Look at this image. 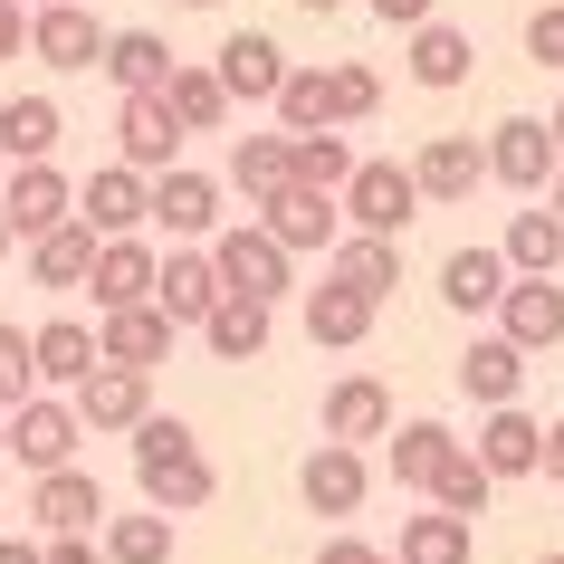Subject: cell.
Instances as JSON below:
<instances>
[{
    "instance_id": "6da1fadb",
    "label": "cell",
    "mask_w": 564,
    "mask_h": 564,
    "mask_svg": "<svg viewBox=\"0 0 564 564\" xmlns=\"http://www.w3.org/2000/svg\"><path fill=\"white\" fill-rule=\"evenodd\" d=\"M134 488H144V507H163V517H202L210 498H220V469L202 459V441H192V421L173 412H144L134 431Z\"/></svg>"
},
{
    "instance_id": "7a4b0ae2",
    "label": "cell",
    "mask_w": 564,
    "mask_h": 564,
    "mask_svg": "<svg viewBox=\"0 0 564 564\" xmlns=\"http://www.w3.org/2000/svg\"><path fill=\"white\" fill-rule=\"evenodd\" d=\"M202 249H210V268H220V288H230V297H268V306H278L288 288H297V259H288L259 220H220Z\"/></svg>"
},
{
    "instance_id": "3957f363",
    "label": "cell",
    "mask_w": 564,
    "mask_h": 564,
    "mask_svg": "<svg viewBox=\"0 0 564 564\" xmlns=\"http://www.w3.org/2000/svg\"><path fill=\"white\" fill-rule=\"evenodd\" d=\"M335 210H345V230L402 239V230H412V220H421L412 163H355V173H345V192H335Z\"/></svg>"
},
{
    "instance_id": "277c9868",
    "label": "cell",
    "mask_w": 564,
    "mask_h": 564,
    "mask_svg": "<svg viewBox=\"0 0 564 564\" xmlns=\"http://www.w3.org/2000/svg\"><path fill=\"white\" fill-rule=\"evenodd\" d=\"M67 412L87 421V441L96 431H134V421L153 412V373H134V364H106L96 355L77 383H67Z\"/></svg>"
},
{
    "instance_id": "5b68a950",
    "label": "cell",
    "mask_w": 564,
    "mask_h": 564,
    "mask_svg": "<svg viewBox=\"0 0 564 564\" xmlns=\"http://www.w3.org/2000/svg\"><path fill=\"white\" fill-rule=\"evenodd\" d=\"M144 220L163 239H210L230 210H220V182L192 173V163H173V173H144Z\"/></svg>"
},
{
    "instance_id": "8992f818",
    "label": "cell",
    "mask_w": 564,
    "mask_h": 564,
    "mask_svg": "<svg viewBox=\"0 0 564 564\" xmlns=\"http://www.w3.org/2000/svg\"><path fill=\"white\" fill-rule=\"evenodd\" d=\"M288 259H306V249H335V230H345V210H335V192H316V182H278L259 210H249Z\"/></svg>"
},
{
    "instance_id": "52a82bcc",
    "label": "cell",
    "mask_w": 564,
    "mask_h": 564,
    "mask_svg": "<svg viewBox=\"0 0 564 564\" xmlns=\"http://www.w3.org/2000/svg\"><path fill=\"white\" fill-rule=\"evenodd\" d=\"M77 441H87V421L67 412L58 392H30V402H10V459H20V469H67V459H77Z\"/></svg>"
},
{
    "instance_id": "ba28073f",
    "label": "cell",
    "mask_w": 564,
    "mask_h": 564,
    "mask_svg": "<svg viewBox=\"0 0 564 564\" xmlns=\"http://www.w3.org/2000/svg\"><path fill=\"white\" fill-rule=\"evenodd\" d=\"M478 163H488L498 192H545V173H555V134H545V116H498V124H488V144H478Z\"/></svg>"
},
{
    "instance_id": "9c48e42d",
    "label": "cell",
    "mask_w": 564,
    "mask_h": 564,
    "mask_svg": "<svg viewBox=\"0 0 564 564\" xmlns=\"http://www.w3.org/2000/svg\"><path fill=\"white\" fill-rule=\"evenodd\" d=\"M488 316H498V335L517 345V355H555L564 345V288L555 278H507Z\"/></svg>"
},
{
    "instance_id": "30bf717a",
    "label": "cell",
    "mask_w": 564,
    "mask_h": 564,
    "mask_svg": "<svg viewBox=\"0 0 564 564\" xmlns=\"http://www.w3.org/2000/svg\"><path fill=\"white\" fill-rule=\"evenodd\" d=\"M220 297H230V288H220V268H210L202 239H173V259H153V306H163L173 326H202Z\"/></svg>"
},
{
    "instance_id": "8fae6325",
    "label": "cell",
    "mask_w": 564,
    "mask_h": 564,
    "mask_svg": "<svg viewBox=\"0 0 564 564\" xmlns=\"http://www.w3.org/2000/svg\"><path fill=\"white\" fill-rule=\"evenodd\" d=\"M0 210H10V239H39V230H58L67 210H77V182L58 173V153H48V163H10Z\"/></svg>"
},
{
    "instance_id": "7c38bea8",
    "label": "cell",
    "mask_w": 564,
    "mask_h": 564,
    "mask_svg": "<svg viewBox=\"0 0 564 564\" xmlns=\"http://www.w3.org/2000/svg\"><path fill=\"white\" fill-rule=\"evenodd\" d=\"M153 259H163V249H153L144 230L96 239V259H87V297H96V316H106V306H144V297H153Z\"/></svg>"
},
{
    "instance_id": "4fadbf2b",
    "label": "cell",
    "mask_w": 564,
    "mask_h": 564,
    "mask_svg": "<svg viewBox=\"0 0 564 564\" xmlns=\"http://www.w3.org/2000/svg\"><path fill=\"white\" fill-rule=\"evenodd\" d=\"M30 517L48 535H96V527H106V488H96V469H77V459H67V469H39Z\"/></svg>"
},
{
    "instance_id": "5bb4252c",
    "label": "cell",
    "mask_w": 564,
    "mask_h": 564,
    "mask_svg": "<svg viewBox=\"0 0 564 564\" xmlns=\"http://www.w3.org/2000/svg\"><path fill=\"white\" fill-rule=\"evenodd\" d=\"M173 316H163V306H106V316H96V355H106V364H134V373H153V364H163V355H173Z\"/></svg>"
},
{
    "instance_id": "9a60e30c",
    "label": "cell",
    "mask_w": 564,
    "mask_h": 564,
    "mask_svg": "<svg viewBox=\"0 0 564 564\" xmlns=\"http://www.w3.org/2000/svg\"><path fill=\"white\" fill-rule=\"evenodd\" d=\"M116 163H134V173H173L182 163V124L163 96H124L116 106Z\"/></svg>"
},
{
    "instance_id": "2e32d148",
    "label": "cell",
    "mask_w": 564,
    "mask_h": 564,
    "mask_svg": "<svg viewBox=\"0 0 564 564\" xmlns=\"http://www.w3.org/2000/svg\"><path fill=\"white\" fill-rule=\"evenodd\" d=\"M30 58L39 67H96V58H106L96 10H87V0H48V10H30Z\"/></svg>"
},
{
    "instance_id": "e0dca14e",
    "label": "cell",
    "mask_w": 564,
    "mask_h": 564,
    "mask_svg": "<svg viewBox=\"0 0 564 564\" xmlns=\"http://www.w3.org/2000/svg\"><path fill=\"white\" fill-rule=\"evenodd\" d=\"M210 77L230 87V106H268L278 77H288V48H278L268 30H230V39H220V58H210Z\"/></svg>"
},
{
    "instance_id": "ac0fdd59",
    "label": "cell",
    "mask_w": 564,
    "mask_h": 564,
    "mask_svg": "<svg viewBox=\"0 0 564 564\" xmlns=\"http://www.w3.org/2000/svg\"><path fill=\"white\" fill-rule=\"evenodd\" d=\"M364 488H373L364 449H345V441H316V449H306V469H297V498L316 507V517H355V507H364Z\"/></svg>"
},
{
    "instance_id": "d6986e66",
    "label": "cell",
    "mask_w": 564,
    "mask_h": 564,
    "mask_svg": "<svg viewBox=\"0 0 564 564\" xmlns=\"http://www.w3.org/2000/svg\"><path fill=\"white\" fill-rule=\"evenodd\" d=\"M326 278L383 306L392 288H402V239H373V230H335V249H326Z\"/></svg>"
},
{
    "instance_id": "ffe728a7",
    "label": "cell",
    "mask_w": 564,
    "mask_h": 564,
    "mask_svg": "<svg viewBox=\"0 0 564 564\" xmlns=\"http://www.w3.org/2000/svg\"><path fill=\"white\" fill-rule=\"evenodd\" d=\"M77 220H87L96 239L144 230V173H134V163H96V173L77 182Z\"/></svg>"
},
{
    "instance_id": "44dd1931",
    "label": "cell",
    "mask_w": 564,
    "mask_h": 564,
    "mask_svg": "<svg viewBox=\"0 0 564 564\" xmlns=\"http://www.w3.org/2000/svg\"><path fill=\"white\" fill-rule=\"evenodd\" d=\"M478 182H488L478 134H421V153H412V192L421 202H469Z\"/></svg>"
},
{
    "instance_id": "7402d4cb",
    "label": "cell",
    "mask_w": 564,
    "mask_h": 564,
    "mask_svg": "<svg viewBox=\"0 0 564 564\" xmlns=\"http://www.w3.org/2000/svg\"><path fill=\"white\" fill-rule=\"evenodd\" d=\"M412 48H402V67H412V87L449 96V87H469V67H478V39L469 30H449V20H421V30H402Z\"/></svg>"
},
{
    "instance_id": "603a6c76",
    "label": "cell",
    "mask_w": 564,
    "mask_h": 564,
    "mask_svg": "<svg viewBox=\"0 0 564 564\" xmlns=\"http://www.w3.org/2000/svg\"><path fill=\"white\" fill-rule=\"evenodd\" d=\"M535 441H545V421H535V412H517V402H498V412H478L469 459H478L488 478H535Z\"/></svg>"
},
{
    "instance_id": "cb8c5ba5",
    "label": "cell",
    "mask_w": 564,
    "mask_h": 564,
    "mask_svg": "<svg viewBox=\"0 0 564 564\" xmlns=\"http://www.w3.org/2000/svg\"><path fill=\"white\" fill-rule=\"evenodd\" d=\"M192 335H202L220 364H259V355H268V335H278V306H268V297H220Z\"/></svg>"
},
{
    "instance_id": "d4e9b609",
    "label": "cell",
    "mask_w": 564,
    "mask_h": 564,
    "mask_svg": "<svg viewBox=\"0 0 564 564\" xmlns=\"http://www.w3.org/2000/svg\"><path fill=\"white\" fill-rule=\"evenodd\" d=\"M87 259H96V230L67 210L58 230H39V239H30V288H48V297H77V288H87Z\"/></svg>"
},
{
    "instance_id": "484cf974",
    "label": "cell",
    "mask_w": 564,
    "mask_h": 564,
    "mask_svg": "<svg viewBox=\"0 0 564 564\" xmlns=\"http://www.w3.org/2000/svg\"><path fill=\"white\" fill-rule=\"evenodd\" d=\"M392 431V392L373 383V373H345V383H326V441L364 449V441H383Z\"/></svg>"
},
{
    "instance_id": "4316f807",
    "label": "cell",
    "mask_w": 564,
    "mask_h": 564,
    "mask_svg": "<svg viewBox=\"0 0 564 564\" xmlns=\"http://www.w3.org/2000/svg\"><path fill=\"white\" fill-rule=\"evenodd\" d=\"M373 316H383V306L373 297H355V288H306V335H316V355H355L364 335H373Z\"/></svg>"
},
{
    "instance_id": "83f0119b",
    "label": "cell",
    "mask_w": 564,
    "mask_h": 564,
    "mask_svg": "<svg viewBox=\"0 0 564 564\" xmlns=\"http://www.w3.org/2000/svg\"><path fill=\"white\" fill-rule=\"evenodd\" d=\"M278 182H297L288 173V124L278 134H230V163H220V192H239V202L259 210Z\"/></svg>"
},
{
    "instance_id": "f1b7e54d",
    "label": "cell",
    "mask_w": 564,
    "mask_h": 564,
    "mask_svg": "<svg viewBox=\"0 0 564 564\" xmlns=\"http://www.w3.org/2000/svg\"><path fill=\"white\" fill-rule=\"evenodd\" d=\"M106 77H116V96H153L163 77H173V39L163 30H106Z\"/></svg>"
},
{
    "instance_id": "f546056e",
    "label": "cell",
    "mask_w": 564,
    "mask_h": 564,
    "mask_svg": "<svg viewBox=\"0 0 564 564\" xmlns=\"http://www.w3.org/2000/svg\"><path fill=\"white\" fill-rule=\"evenodd\" d=\"M383 441H392V478H402L412 498H431V478L449 469V449H459V431H449V421H392Z\"/></svg>"
},
{
    "instance_id": "4dcf8cb0",
    "label": "cell",
    "mask_w": 564,
    "mask_h": 564,
    "mask_svg": "<svg viewBox=\"0 0 564 564\" xmlns=\"http://www.w3.org/2000/svg\"><path fill=\"white\" fill-rule=\"evenodd\" d=\"M459 392H469L478 412H498V402H517V392H527V355H517L507 335H478L469 355H459Z\"/></svg>"
},
{
    "instance_id": "1f68e13d",
    "label": "cell",
    "mask_w": 564,
    "mask_h": 564,
    "mask_svg": "<svg viewBox=\"0 0 564 564\" xmlns=\"http://www.w3.org/2000/svg\"><path fill=\"white\" fill-rule=\"evenodd\" d=\"M469 555H478V527H469V517H449V507L402 517V545H392V564H469Z\"/></svg>"
},
{
    "instance_id": "d6a6232c",
    "label": "cell",
    "mask_w": 564,
    "mask_h": 564,
    "mask_svg": "<svg viewBox=\"0 0 564 564\" xmlns=\"http://www.w3.org/2000/svg\"><path fill=\"white\" fill-rule=\"evenodd\" d=\"M58 134H67L58 96H10V106H0V163H48Z\"/></svg>"
},
{
    "instance_id": "836d02e7",
    "label": "cell",
    "mask_w": 564,
    "mask_h": 564,
    "mask_svg": "<svg viewBox=\"0 0 564 564\" xmlns=\"http://www.w3.org/2000/svg\"><path fill=\"white\" fill-rule=\"evenodd\" d=\"M498 288H507L498 249H449V259H441V306H449V316H488Z\"/></svg>"
},
{
    "instance_id": "e575fe53",
    "label": "cell",
    "mask_w": 564,
    "mask_h": 564,
    "mask_svg": "<svg viewBox=\"0 0 564 564\" xmlns=\"http://www.w3.org/2000/svg\"><path fill=\"white\" fill-rule=\"evenodd\" d=\"M153 96L173 106V124H182V134H220V124H230V87H220L210 67H182V58H173V77H163Z\"/></svg>"
},
{
    "instance_id": "d590c367",
    "label": "cell",
    "mask_w": 564,
    "mask_h": 564,
    "mask_svg": "<svg viewBox=\"0 0 564 564\" xmlns=\"http://www.w3.org/2000/svg\"><path fill=\"white\" fill-rule=\"evenodd\" d=\"M498 259H507V278H555L564 268V220L555 210H517L507 239H498Z\"/></svg>"
},
{
    "instance_id": "8d00e7d4",
    "label": "cell",
    "mask_w": 564,
    "mask_h": 564,
    "mask_svg": "<svg viewBox=\"0 0 564 564\" xmlns=\"http://www.w3.org/2000/svg\"><path fill=\"white\" fill-rule=\"evenodd\" d=\"M30 364H39V383H77L96 364V326H77V316H48V326H30Z\"/></svg>"
},
{
    "instance_id": "74e56055",
    "label": "cell",
    "mask_w": 564,
    "mask_h": 564,
    "mask_svg": "<svg viewBox=\"0 0 564 564\" xmlns=\"http://www.w3.org/2000/svg\"><path fill=\"white\" fill-rule=\"evenodd\" d=\"M96 545H106V564H173V517H163V507H144V517H116V507H106Z\"/></svg>"
},
{
    "instance_id": "f35d334b",
    "label": "cell",
    "mask_w": 564,
    "mask_h": 564,
    "mask_svg": "<svg viewBox=\"0 0 564 564\" xmlns=\"http://www.w3.org/2000/svg\"><path fill=\"white\" fill-rule=\"evenodd\" d=\"M288 173L316 182V192H345V173H355V144H345L335 124H316V134H288Z\"/></svg>"
},
{
    "instance_id": "ab89813d",
    "label": "cell",
    "mask_w": 564,
    "mask_h": 564,
    "mask_svg": "<svg viewBox=\"0 0 564 564\" xmlns=\"http://www.w3.org/2000/svg\"><path fill=\"white\" fill-rule=\"evenodd\" d=\"M488 498H498V478L478 469L469 441H459V449H449V469L431 478V507H449V517H469V527H478V517H488Z\"/></svg>"
},
{
    "instance_id": "60d3db41",
    "label": "cell",
    "mask_w": 564,
    "mask_h": 564,
    "mask_svg": "<svg viewBox=\"0 0 564 564\" xmlns=\"http://www.w3.org/2000/svg\"><path fill=\"white\" fill-rule=\"evenodd\" d=\"M364 116H383V77L355 58H335L326 67V124H364Z\"/></svg>"
},
{
    "instance_id": "b9f144b4",
    "label": "cell",
    "mask_w": 564,
    "mask_h": 564,
    "mask_svg": "<svg viewBox=\"0 0 564 564\" xmlns=\"http://www.w3.org/2000/svg\"><path fill=\"white\" fill-rule=\"evenodd\" d=\"M268 106H278L288 134H316V124H326V67H297V58H288V77H278Z\"/></svg>"
},
{
    "instance_id": "7bdbcfd3",
    "label": "cell",
    "mask_w": 564,
    "mask_h": 564,
    "mask_svg": "<svg viewBox=\"0 0 564 564\" xmlns=\"http://www.w3.org/2000/svg\"><path fill=\"white\" fill-rule=\"evenodd\" d=\"M39 392V364H30V335L10 326V316H0V412H10V402H30Z\"/></svg>"
},
{
    "instance_id": "ee69618b",
    "label": "cell",
    "mask_w": 564,
    "mask_h": 564,
    "mask_svg": "<svg viewBox=\"0 0 564 564\" xmlns=\"http://www.w3.org/2000/svg\"><path fill=\"white\" fill-rule=\"evenodd\" d=\"M527 58H535V67H564V0H535V20H527Z\"/></svg>"
},
{
    "instance_id": "f6af8a7d",
    "label": "cell",
    "mask_w": 564,
    "mask_h": 564,
    "mask_svg": "<svg viewBox=\"0 0 564 564\" xmlns=\"http://www.w3.org/2000/svg\"><path fill=\"white\" fill-rule=\"evenodd\" d=\"M30 58V0H0V67Z\"/></svg>"
},
{
    "instance_id": "bcb514c9",
    "label": "cell",
    "mask_w": 564,
    "mask_h": 564,
    "mask_svg": "<svg viewBox=\"0 0 564 564\" xmlns=\"http://www.w3.org/2000/svg\"><path fill=\"white\" fill-rule=\"evenodd\" d=\"M316 564H392V545H364V535H326Z\"/></svg>"
},
{
    "instance_id": "7dc6e473",
    "label": "cell",
    "mask_w": 564,
    "mask_h": 564,
    "mask_svg": "<svg viewBox=\"0 0 564 564\" xmlns=\"http://www.w3.org/2000/svg\"><path fill=\"white\" fill-rule=\"evenodd\" d=\"M39 564H106V545H96V535H48Z\"/></svg>"
},
{
    "instance_id": "c3c4849f",
    "label": "cell",
    "mask_w": 564,
    "mask_h": 564,
    "mask_svg": "<svg viewBox=\"0 0 564 564\" xmlns=\"http://www.w3.org/2000/svg\"><path fill=\"white\" fill-rule=\"evenodd\" d=\"M373 20L383 30H421V20H441V0H373Z\"/></svg>"
},
{
    "instance_id": "681fc988",
    "label": "cell",
    "mask_w": 564,
    "mask_h": 564,
    "mask_svg": "<svg viewBox=\"0 0 564 564\" xmlns=\"http://www.w3.org/2000/svg\"><path fill=\"white\" fill-rule=\"evenodd\" d=\"M535 478H555V488H564V421H545V441H535Z\"/></svg>"
},
{
    "instance_id": "f907efd6",
    "label": "cell",
    "mask_w": 564,
    "mask_h": 564,
    "mask_svg": "<svg viewBox=\"0 0 564 564\" xmlns=\"http://www.w3.org/2000/svg\"><path fill=\"white\" fill-rule=\"evenodd\" d=\"M0 564H39V545L30 535H0Z\"/></svg>"
},
{
    "instance_id": "816d5d0a",
    "label": "cell",
    "mask_w": 564,
    "mask_h": 564,
    "mask_svg": "<svg viewBox=\"0 0 564 564\" xmlns=\"http://www.w3.org/2000/svg\"><path fill=\"white\" fill-rule=\"evenodd\" d=\"M297 10H306V20H335V10H345V0H297Z\"/></svg>"
},
{
    "instance_id": "f5cc1de1",
    "label": "cell",
    "mask_w": 564,
    "mask_h": 564,
    "mask_svg": "<svg viewBox=\"0 0 564 564\" xmlns=\"http://www.w3.org/2000/svg\"><path fill=\"white\" fill-rule=\"evenodd\" d=\"M545 192H555V220H564V163H555V173H545Z\"/></svg>"
},
{
    "instance_id": "db71d44e",
    "label": "cell",
    "mask_w": 564,
    "mask_h": 564,
    "mask_svg": "<svg viewBox=\"0 0 564 564\" xmlns=\"http://www.w3.org/2000/svg\"><path fill=\"white\" fill-rule=\"evenodd\" d=\"M545 134H555V163H564V106H555V116H545Z\"/></svg>"
},
{
    "instance_id": "11a10c76",
    "label": "cell",
    "mask_w": 564,
    "mask_h": 564,
    "mask_svg": "<svg viewBox=\"0 0 564 564\" xmlns=\"http://www.w3.org/2000/svg\"><path fill=\"white\" fill-rule=\"evenodd\" d=\"M10 249H20V239H10V210H0V259H10Z\"/></svg>"
},
{
    "instance_id": "9f6ffc18",
    "label": "cell",
    "mask_w": 564,
    "mask_h": 564,
    "mask_svg": "<svg viewBox=\"0 0 564 564\" xmlns=\"http://www.w3.org/2000/svg\"><path fill=\"white\" fill-rule=\"evenodd\" d=\"M0 459H10V412H0Z\"/></svg>"
},
{
    "instance_id": "6f0895ef",
    "label": "cell",
    "mask_w": 564,
    "mask_h": 564,
    "mask_svg": "<svg viewBox=\"0 0 564 564\" xmlns=\"http://www.w3.org/2000/svg\"><path fill=\"white\" fill-rule=\"evenodd\" d=\"M182 10H220V0H182Z\"/></svg>"
},
{
    "instance_id": "680465c9",
    "label": "cell",
    "mask_w": 564,
    "mask_h": 564,
    "mask_svg": "<svg viewBox=\"0 0 564 564\" xmlns=\"http://www.w3.org/2000/svg\"><path fill=\"white\" fill-rule=\"evenodd\" d=\"M535 564H564V555H535Z\"/></svg>"
},
{
    "instance_id": "91938a15",
    "label": "cell",
    "mask_w": 564,
    "mask_h": 564,
    "mask_svg": "<svg viewBox=\"0 0 564 564\" xmlns=\"http://www.w3.org/2000/svg\"><path fill=\"white\" fill-rule=\"evenodd\" d=\"M30 10H48V0H30Z\"/></svg>"
}]
</instances>
